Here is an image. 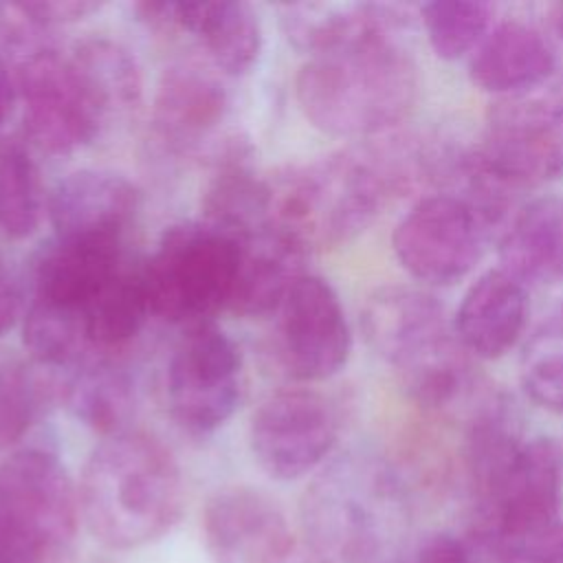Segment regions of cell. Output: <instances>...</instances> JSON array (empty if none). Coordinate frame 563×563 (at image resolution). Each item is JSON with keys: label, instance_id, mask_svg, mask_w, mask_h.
Segmentation results:
<instances>
[{"label": "cell", "instance_id": "cell-26", "mask_svg": "<svg viewBox=\"0 0 563 563\" xmlns=\"http://www.w3.org/2000/svg\"><path fill=\"white\" fill-rule=\"evenodd\" d=\"M40 172L24 143L0 136V233L29 238L42 220Z\"/></svg>", "mask_w": 563, "mask_h": 563}, {"label": "cell", "instance_id": "cell-20", "mask_svg": "<svg viewBox=\"0 0 563 563\" xmlns=\"http://www.w3.org/2000/svg\"><path fill=\"white\" fill-rule=\"evenodd\" d=\"M556 64L559 55L550 37L526 22L506 20L477 44L468 62V77L479 90L510 99L523 97L550 79Z\"/></svg>", "mask_w": 563, "mask_h": 563}, {"label": "cell", "instance_id": "cell-24", "mask_svg": "<svg viewBox=\"0 0 563 563\" xmlns=\"http://www.w3.org/2000/svg\"><path fill=\"white\" fill-rule=\"evenodd\" d=\"M68 411L103 438L128 431L134 416V383L112 358H92L70 372L62 387Z\"/></svg>", "mask_w": 563, "mask_h": 563}, {"label": "cell", "instance_id": "cell-27", "mask_svg": "<svg viewBox=\"0 0 563 563\" xmlns=\"http://www.w3.org/2000/svg\"><path fill=\"white\" fill-rule=\"evenodd\" d=\"M493 7L482 0H433L420 7L431 51L446 62L464 57L486 37Z\"/></svg>", "mask_w": 563, "mask_h": 563}, {"label": "cell", "instance_id": "cell-12", "mask_svg": "<svg viewBox=\"0 0 563 563\" xmlns=\"http://www.w3.org/2000/svg\"><path fill=\"white\" fill-rule=\"evenodd\" d=\"M339 438L334 402L308 387L284 389L266 398L251 418L249 444L260 468L290 482L317 468Z\"/></svg>", "mask_w": 563, "mask_h": 563}, {"label": "cell", "instance_id": "cell-11", "mask_svg": "<svg viewBox=\"0 0 563 563\" xmlns=\"http://www.w3.org/2000/svg\"><path fill=\"white\" fill-rule=\"evenodd\" d=\"M242 389V354L235 341L213 321L185 328L165 374L174 422L191 435L213 433L235 413Z\"/></svg>", "mask_w": 563, "mask_h": 563}, {"label": "cell", "instance_id": "cell-28", "mask_svg": "<svg viewBox=\"0 0 563 563\" xmlns=\"http://www.w3.org/2000/svg\"><path fill=\"white\" fill-rule=\"evenodd\" d=\"M48 396V383L31 363L0 350V451L37 422Z\"/></svg>", "mask_w": 563, "mask_h": 563}, {"label": "cell", "instance_id": "cell-16", "mask_svg": "<svg viewBox=\"0 0 563 563\" xmlns=\"http://www.w3.org/2000/svg\"><path fill=\"white\" fill-rule=\"evenodd\" d=\"M202 534L213 563H284L295 543L279 504L249 486L222 488L207 501Z\"/></svg>", "mask_w": 563, "mask_h": 563}, {"label": "cell", "instance_id": "cell-13", "mask_svg": "<svg viewBox=\"0 0 563 563\" xmlns=\"http://www.w3.org/2000/svg\"><path fill=\"white\" fill-rule=\"evenodd\" d=\"M277 314L279 358L292 378L317 383L343 369L352 350L350 323L339 295L323 277L303 273Z\"/></svg>", "mask_w": 563, "mask_h": 563}, {"label": "cell", "instance_id": "cell-1", "mask_svg": "<svg viewBox=\"0 0 563 563\" xmlns=\"http://www.w3.org/2000/svg\"><path fill=\"white\" fill-rule=\"evenodd\" d=\"M15 86L31 145L64 156L90 145L112 117L134 108L143 81L123 44L84 37L18 62Z\"/></svg>", "mask_w": 563, "mask_h": 563}, {"label": "cell", "instance_id": "cell-30", "mask_svg": "<svg viewBox=\"0 0 563 563\" xmlns=\"http://www.w3.org/2000/svg\"><path fill=\"white\" fill-rule=\"evenodd\" d=\"M407 563H473L471 552L451 534H433L418 545Z\"/></svg>", "mask_w": 563, "mask_h": 563}, {"label": "cell", "instance_id": "cell-33", "mask_svg": "<svg viewBox=\"0 0 563 563\" xmlns=\"http://www.w3.org/2000/svg\"><path fill=\"white\" fill-rule=\"evenodd\" d=\"M18 101V86H15V77L11 75L4 55L0 53V130L4 128V123L11 119L13 108Z\"/></svg>", "mask_w": 563, "mask_h": 563}, {"label": "cell", "instance_id": "cell-22", "mask_svg": "<svg viewBox=\"0 0 563 563\" xmlns=\"http://www.w3.org/2000/svg\"><path fill=\"white\" fill-rule=\"evenodd\" d=\"M279 13L286 37L308 57L407 26V13L376 2H299Z\"/></svg>", "mask_w": 563, "mask_h": 563}, {"label": "cell", "instance_id": "cell-4", "mask_svg": "<svg viewBox=\"0 0 563 563\" xmlns=\"http://www.w3.org/2000/svg\"><path fill=\"white\" fill-rule=\"evenodd\" d=\"M79 512L106 545L132 550L161 539L183 512V477L152 435L123 431L90 453L79 484Z\"/></svg>", "mask_w": 563, "mask_h": 563}, {"label": "cell", "instance_id": "cell-21", "mask_svg": "<svg viewBox=\"0 0 563 563\" xmlns=\"http://www.w3.org/2000/svg\"><path fill=\"white\" fill-rule=\"evenodd\" d=\"M240 264L229 310L240 317L277 312L290 286L303 275L306 251L273 224L235 235Z\"/></svg>", "mask_w": 563, "mask_h": 563}, {"label": "cell", "instance_id": "cell-19", "mask_svg": "<svg viewBox=\"0 0 563 563\" xmlns=\"http://www.w3.org/2000/svg\"><path fill=\"white\" fill-rule=\"evenodd\" d=\"M526 321V286L504 268H490L462 295L453 317V332L466 354L495 361L517 345Z\"/></svg>", "mask_w": 563, "mask_h": 563}, {"label": "cell", "instance_id": "cell-32", "mask_svg": "<svg viewBox=\"0 0 563 563\" xmlns=\"http://www.w3.org/2000/svg\"><path fill=\"white\" fill-rule=\"evenodd\" d=\"M528 563H563V521H556L526 552Z\"/></svg>", "mask_w": 563, "mask_h": 563}, {"label": "cell", "instance_id": "cell-23", "mask_svg": "<svg viewBox=\"0 0 563 563\" xmlns=\"http://www.w3.org/2000/svg\"><path fill=\"white\" fill-rule=\"evenodd\" d=\"M499 268L528 286L563 279V194L528 200L499 240Z\"/></svg>", "mask_w": 563, "mask_h": 563}, {"label": "cell", "instance_id": "cell-5", "mask_svg": "<svg viewBox=\"0 0 563 563\" xmlns=\"http://www.w3.org/2000/svg\"><path fill=\"white\" fill-rule=\"evenodd\" d=\"M369 347L394 367L405 391L427 409H449L471 387V365L442 303L422 288L385 286L363 306Z\"/></svg>", "mask_w": 563, "mask_h": 563}, {"label": "cell", "instance_id": "cell-15", "mask_svg": "<svg viewBox=\"0 0 563 563\" xmlns=\"http://www.w3.org/2000/svg\"><path fill=\"white\" fill-rule=\"evenodd\" d=\"M229 92L218 75L200 64L180 62L165 68L152 123L158 141L178 156H205L213 163L238 141L220 134L229 117Z\"/></svg>", "mask_w": 563, "mask_h": 563}, {"label": "cell", "instance_id": "cell-7", "mask_svg": "<svg viewBox=\"0 0 563 563\" xmlns=\"http://www.w3.org/2000/svg\"><path fill=\"white\" fill-rule=\"evenodd\" d=\"M400 512L398 482L376 457L347 453L303 495V530L325 563H374Z\"/></svg>", "mask_w": 563, "mask_h": 563}, {"label": "cell", "instance_id": "cell-8", "mask_svg": "<svg viewBox=\"0 0 563 563\" xmlns=\"http://www.w3.org/2000/svg\"><path fill=\"white\" fill-rule=\"evenodd\" d=\"M238 264V240L227 229L205 218L172 224L143 260L152 314L185 328L209 323L231 306Z\"/></svg>", "mask_w": 563, "mask_h": 563}, {"label": "cell", "instance_id": "cell-3", "mask_svg": "<svg viewBox=\"0 0 563 563\" xmlns=\"http://www.w3.org/2000/svg\"><path fill=\"white\" fill-rule=\"evenodd\" d=\"M398 33H376L306 59L295 95L317 130L369 139L409 117L420 95V75Z\"/></svg>", "mask_w": 563, "mask_h": 563}, {"label": "cell", "instance_id": "cell-10", "mask_svg": "<svg viewBox=\"0 0 563 563\" xmlns=\"http://www.w3.org/2000/svg\"><path fill=\"white\" fill-rule=\"evenodd\" d=\"M488 231V218L460 194H431L394 227L391 249L416 282L453 286L482 260Z\"/></svg>", "mask_w": 563, "mask_h": 563}, {"label": "cell", "instance_id": "cell-29", "mask_svg": "<svg viewBox=\"0 0 563 563\" xmlns=\"http://www.w3.org/2000/svg\"><path fill=\"white\" fill-rule=\"evenodd\" d=\"M521 387L537 407L563 413V334L550 336L548 345L530 352L521 369Z\"/></svg>", "mask_w": 563, "mask_h": 563}, {"label": "cell", "instance_id": "cell-25", "mask_svg": "<svg viewBox=\"0 0 563 563\" xmlns=\"http://www.w3.org/2000/svg\"><path fill=\"white\" fill-rule=\"evenodd\" d=\"M88 0H26L0 2V51L15 62L57 48V31L99 11Z\"/></svg>", "mask_w": 563, "mask_h": 563}, {"label": "cell", "instance_id": "cell-6", "mask_svg": "<svg viewBox=\"0 0 563 563\" xmlns=\"http://www.w3.org/2000/svg\"><path fill=\"white\" fill-rule=\"evenodd\" d=\"M466 180L462 198L490 222L512 194L563 176V103L534 97L499 99L479 145L457 165Z\"/></svg>", "mask_w": 563, "mask_h": 563}, {"label": "cell", "instance_id": "cell-31", "mask_svg": "<svg viewBox=\"0 0 563 563\" xmlns=\"http://www.w3.org/2000/svg\"><path fill=\"white\" fill-rule=\"evenodd\" d=\"M22 312V292L15 277L0 260V336H4Z\"/></svg>", "mask_w": 563, "mask_h": 563}, {"label": "cell", "instance_id": "cell-9", "mask_svg": "<svg viewBox=\"0 0 563 563\" xmlns=\"http://www.w3.org/2000/svg\"><path fill=\"white\" fill-rule=\"evenodd\" d=\"M79 493L57 455L22 449L0 464V563H68Z\"/></svg>", "mask_w": 563, "mask_h": 563}, {"label": "cell", "instance_id": "cell-34", "mask_svg": "<svg viewBox=\"0 0 563 563\" xmlns=\"http://www.w3.org/2000/svg\"><path fill=\"white\" fill-rule=\"evenodd\" d=\"M548 13H550L548 22H550V29L554 33V40H556L559 46H563V2L552 4Z\"/></svg>", "mask_w": 563, "mask_h": 563}, {"label": "cell", "instance_id": "cell-17", "mask_svg": "<svg viewBox=\"0 0 563 563\" xmlns=\"http://www.w3.org/2000/svg\"><path fill=\"white\" fill-rule=\"evenodd\" d=\"M139 20L156 31L189 33L224 75H246L262 53V24L246 2H139Z\"/></svg>", "mask_w": 563, "mask_h": 563}, {"label": "cell", "instance_id": "cell-18", "mask_svg": "<svg viewBox=\"0 0 563 563\" xmlns=\"http://www.w3.org/2000/svg\"><path fill=\"white\" fill-rule=\"evenodd\" d=\"M141 209V191L121 174L79 169L59 180L48 198V216L59 240L128 242Z\"/></svg>", "mask_w": 563, "mask_h": 563}, {"label": "cell", "instance_id": "cell-2", "mask_svg": "<svg viewBox=\"0 0 563 563\" xmlns=\"http://www.w3.org/2000/svg\"><path fill=\"white\" fill-rule=\"evenodd\" d=\"M411 178V152L363 143L268 180L271 222L306 253L334 249L363 233Z\"/></svg>", "mask_w": 563, "mask_h": 563}, {"label": "cell", "instance_id": "cell-14", "mask_svg": "<svg viewBox=\"0 0 563 563\" xmlns=\"http://www.w3.org/2000/svg\"><path fill=\"white\" fill-rule=\"evenodd\" d=\"M561 453L548 438L526 440L504 482L479 510L482 532L510 552L528 548L559 519Z\"/></svg>", "mask_w": 563, "mask_h": 563}]
</instances>
